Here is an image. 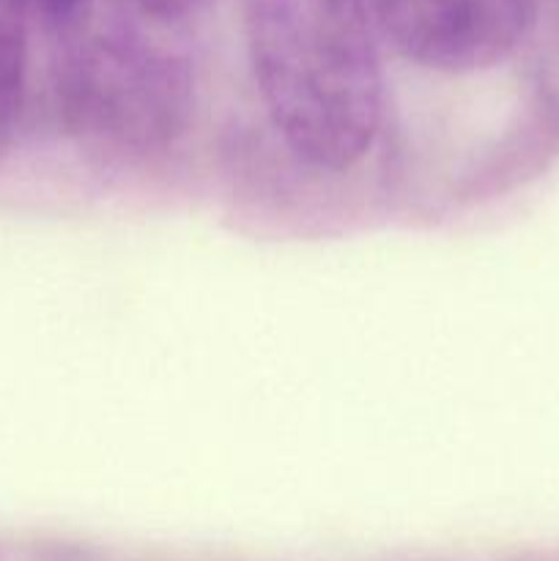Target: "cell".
<instances>
[{
	"instance_id": "3957f363",
	"label": "cell",
	"mask_w": 559,
	"mask_h": 561,
	"mask_svg": "<svg viewBox=\"0 0 559 561\" xmlns=\"http://www.w3.org/2000/svg\"><path fill=\"white\" fill-rule=\"evenodd\" d=\"M381 42L444 75L502 64L529 33L535 0H367Z\"/></svg>"
},
{
	"instance_id": "8992f818",
	"label": "cell",
	"mask_w": 559,
	"mask_h": 561,
	"mask_svg": "<svg viewBox=\"0 0 559 561\" xmlns=\"http://www.w3.org/2000/svg\"><path fill=\"white\" fill-rule=\"evenodd\" d=\"M25 5L49 25L66 27L88 9V0H25Z\"/></svg>"
},
{
	"instance_id": "7a4b0ae2",
	"label": "cell",
	"mask_w": 559,
	"mask_h": 561,
	"mask_svg": "<svg viewBox=\"0 0 559 561\" xmlns=\"http://www.w3.org/2000/svg\"><path fill=\"white\" fill-rule=\"evenodd\" d=\"M146 25L151 20L115 5L104 16L85 9L60 27L69 38L58 99L71 129L135 151L179 135L190 113V71Z\"/></svg>"
},
{
	"instance_id": "277c9868",
	"label": "cell",
	"mask_w": 559,
	"mask_h": 561,
	"mask_svg": "<svg viewBox=\"0 0 559 561\" xmlns=\"http://www.w3.org/2000/svg\"><path fill=\"white\" fill-rule=\"evenodd\" d=\"M27 14L25 0H0V140L14 124L25 91Z\"/></svg>"
},
{
	"instance_id": "5b68a950",
	"label": "cell",
	"mask_w": 559,
	"mask_h": 561,
	"mask_svg": "<svg viewBox=\"0 0 559 561\" xmlns=\"http://www.w3.org/2000/svg\"><path fill=\"white\" fill-rule=\"evenodd\" d=\"M113 3L126 11H135L146 20L159 22V25H170V22L184 20V16L206 9L212 0H113Z\"/></svg>"
},
{
	"instance_id": "6da1fadb",
	"label": "cell",
	"mask_w": 559,
	"mask_h": 561,
	"mask_svg": "<svg viewBox=\"0 0 559 561\" xmlns=\"http://www.w3.org/2000/svg\"><path fill=\"white\" fill-rule=\"evenodd\" d=\"M244 33L285 146L312 168H354L384 110L381 36L367 0H244Z\"/></svg>"
}]
</instances>
